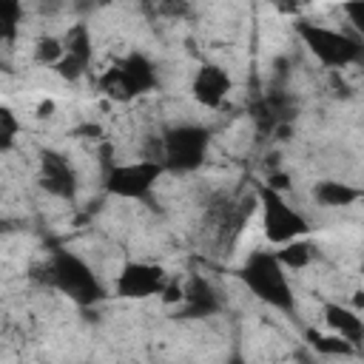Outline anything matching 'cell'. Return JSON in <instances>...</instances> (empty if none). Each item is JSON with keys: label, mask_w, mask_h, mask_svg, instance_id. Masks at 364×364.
Masks as SVG:
<instances>
[{"label": "cell", "mask_w": 364, "mask_h": 364, "mask_svg": "<svg viewBox=\"0 0 364 364\" xmlns=\"http://www.w3.org/2000/svg\"><path fill=\"white\" fill-rule=\"evenodd\" d=\"M239 279L262 304L279 313H296L293 284L287 279L284 264L279 262L273 250H253L239 267Z\"/></svg>", "instance_id": "cell-1"}, {"label": "cell", "mask_w": 364, "mask_h": 364, "mask_svg": "<svg viewBox=\"0 0 364 364\" xmlns=\"http://www.w3.org/2000/svg\"><path fill=\"white\" fill-rule=\"evenodd\" d=\"M43 270H46V284L65 293L77 304H97L105 296L91 264L71 250H54L43 264Z\"/></svg>", "instance_id": "cell-2"}, {"label": "cell", "mask_w": 364, "mask_h": 364, "mask_svg": "<svg viewBox=\"0 0 364 364\" xmlns=\"http://www.w3.org/2000/svg\"><path fill=\"white\" fill-rule=\"evenodd\" d=\"M156 65L142 51H128L117 57L102 74H100V91L111 97L114 102H131L148 91L156 88Z\"/></svg>", "instance_id": "cell-3"}, {"label": "cell", "mask_w": 364, "mask_h": 364, "mask_svg": "<svg viewBox=\"0 0 364 364\" xmlns=\"http://www.w3.org/2000/svg\"><path fill=\"white\" fill-rule=\"evenodd\" d=\"M296 34L307 46V51L321 65H327L333 71L347 68V65H355V63L364 60V40L361 37H353L347 31H338V28H330V26H321V23L301 20L296 26Z\"/></svg>", "instance_id": "cell-4"}, {"label": "cell", "mask_w": 364, "mask_h": 364, "mask_svg": "<svg viewBox=\"0 0 364 364\" xmlns=\"http://www.w3.org/2000/svg\"><path fill=\"white\" fill-rule=\"evenodd\" d=\"M208 145H210L208 128L196 122L171 125L159 136V162L165 165V171H173V173L196 171L208 156Z\"/></svg>", "instance_id": "cell-5"}, {"label": "cell", "mask_w": 364, "mask_h": 364, "mask_svg": "<svg viewBox=\"0 0 364 364\" xmlns=\"http://www.w3.org/2000/svg\"><path fill=\"white\" fill-rule=\"evenodd\" d=\"M259 205H262V230L270 245H287L296 239H304L310 233V222L304 213H299L279 191L262 185L259 188Z\"/></svg>", "instance_id": "cell-6"}, {"label": "cell", "mask_w": 364, "mask_h": 364, "mask_svg": "<svg viewBox=\"0 0 364 364\" xmlns=\"http://www.w3.org/2000/svg\"><path fill=\"white\" fill-rule=\"evenodd\" d=\"M165 165L156 159H134L105 168V191L117 199H145L162 179Z\"/></svg>", "instance_id": "cell-7"}, {"label": "cell", "mask_w": 364, "mask_h": 364, "mask_svg": "<svg viewBox=\"0 0 364 364\" xmlns=\"http://www.w3.org/2000/svg\"><path fill=\"white\" fill-rule=\"evenodd\" d=\"M168 282H171V276L165 273L162 264H154V262H125L119 267V273H117L114 293L119 299H128V301H142V299H151V296H162Z\"/></svg>", "instance_id": "cell-8"}, {"label": "cell", "mask_w": 364, "mask_h": 364, "mask_svg": "<svg viewBox=\"0 0 364 364\" xmlns=\"http://www.w3.org/2000/svg\"><path fill=\"white\" fill-rule=\"evenodd\" d=\"M230 88L233 80L219 63H202L191 80V94L202 108H222Z\"/></svg>", "instance_id": "cell-9"}, {"label": "cell", "mask_w": 364, "mask_h": 364, "mask_svg": "<svg viewBox=\"0 0 364 364\" xmlns=\"http://www.w3.org/2000/svg\"><path fill=\"white\" fill-rule=\"evenodd\" d=\"M40 188L57 199H74L77 173L60 151H43L40 154Z\"/></svg>", "instance_id": "cell-10"}, {"label": "cell", "mask_w": 364, "mask_h": 364, "mask_svg": "<svg viewBox=\"0 0 364 364\" xmlns=\"http://www.w3.org/2000/svg\"><path fill=\"white\" fill-rule=\"evenodd\" d=\"M222 307L219 293L205 276H191L182 282V301H179V316L182 318H210Z\"/></svg>", "instance_id": "cell-11"}, {"label": "cell", "mask_w": 364, "mask_h": 364, "mask_svg": "<svg viewBox=\"0 0 364 364\" xmlns=\"http://www.w3.org/2000/svg\"><path fill=\"white\" fill-rule=\"evenodd\" d=\"M321 321L330 333L347 338L350 344L361 347L364 344V318L358 310H353L350 304L341 301H324L321 304Z\"/></svg>", "instance_id": "cell-12"}, {"label": "cell", "mask_w": 364, "mask_h": 364, "mask_svg": "<svg viewBox=\"0 0 364 364\" xmlns=\"http://www.w3.org/2000/svg\"><path fill=\"white\" fill-rule=\"evenodd\" d=\"M364 196L361 188L350 185V182H338V179H321L313 185V199L321 208H350Z\"/></svg>", "instance_id": "cell-13"}, {"label": "cell", "mask_w": 364, "mask_h": 364, "mask_svg": "<svg viewBox=\"0 0 364 364\" xmlns=\"http://www.w3.org/2000/svg\"><path fill=\"white\" fill-rule=\"evenodd\" d=\"M304 341L321 358H353V355H358V347L355 344H350L347 338H341V336H336L330 330L321 333L316 327H307L304 330Z\"/></svg>", "instance_id": "cell-14"}, {"label": "cell", "mask_w": 364, "mask_h": 364, "mask_svg": "<svg viewBox=\"0 0 364 364\" xmlns=\"http://www.w3.org/2000/svg\"><path fill=\"white\" fill-rule=\"evenodd\" d=\"M63 43H65V57H71L74 63L80 65H91L94 60V46H91V31L85 23H74L65 34H63Z\"/></svg>", "instance_id": "cell-15"}, {"label": "cell", "mask_w": 364, "mask_h": 364, "mask_svg": "<svg viewBox=\"0 0 364 364\" xmlns=\"http://www.w3.org/2000/svg\"><path fill=\"white\" fill-rule=\"evenodd\" d=\"M279 262L284 264V270H304L313 259H316V250L307 239H296V242H287L276 250Z\"/></svg>", "instance_id": "cell-16"}, {"label": "cell", "mask_w": 364, "mask_h": 364, "mask_svg": "<svg viewBox=\"0 0 364 364\" xmlns=\"http://www.w3.org/2000/svg\"><path fill=\"white\" fill-rule=\"evenodd\" d=\"M63 57H65V43H63V37H51V34H46V37H40V40L34 43V60H37L40 65H51V68H57Z\"/></svg>", "instance_id": "cell-17"}, {"label": "cell", "mask_w": 364, "mask_h": 364, "mask_svg": "<svg viewBox=\"0 0 364 364\" xmlns=\"http://www.w3.org/2000/svg\"><path fill=\"white\" fill-rule=\"evenodd\" d=\"M20 20H23V6L17 0H3L0 3V37H3V43L14 40Z\"/></svg>", "instance_id": "cell-18"}, {"label": "cell", "mask_w": 364, "mask_h": 364, "mask_svg": "<svg viewBox=\"0 0 364 364\" xmlns=\"http://www.w3.org/2000/svg\"><path fill=\"white\" fill-rule=\"evenodd\" d=\"M17 134H20V119H17V114H14L9 105H3V108H0V151H3V154L11 151Z\"/></svg>", "instance_id": "cell-19"}, {"label": "cell", "mask_w": 364, "mask_h": 364, "mask_svg": "<svg viewBox=\"0 0 364 364\" xmlns=\"http://www.w3.org/2000/svg\"><path fill=\"white\" fill-rule=\"evenodd\" d=\"M344 14L350 17L355 34L364 40V0H361V3H347V6H344Z\"/></svg>", "instance_id": "cell-20"}, {"label": "cell", "mask_w": 364, "mask_h": 364, "mask_svg": "<svg viewBox=\"0 0 364 364\" xmlns=\"http://www.w3.org/2000/svg\"><path fill=\"white\" fill-rule=\"evenodd\" d=\"M51 111H54V102H51V100H46V102L37 105V114H40V117H51Z\"/></svg>", "instance_id": "cell-21"}, {"label": "cell", "mask_w": 364, "mask_h": 364, "mask_svg": "<svg viewBox=\"0 0 364 364\" xmlns=\"http://www.w3.org/2000/svg\"><path fill=\"white\" fill-rule=\"evenodd\" d=\"M353 310H364V290H355L353 293V304H350Z\"/></svg>", "instance_id": "cell-22"}, {"label": "cell", "mask_w": 364, "mask_h": 364, "mask_svg": "<svg viewBox=\"0 0 364 364\" xmlns=\"http://www.w3.org/2000/svg\"><path fill=\"white\" fill-rule=\"evenodd\" d=\"M225 364H247V361H245V358H242V355H230V358H228V361H225Z\"/></svg>", "instance_id": "cell-23"}, {"label": "cell", "mask_w": 364, "mask_h": 364, "mask_svg": "<svg viewBox=\"0 0 364 364\" xmlns=\"http://www.w3.org/2000/svg\"><path fill=\"white\" fill-rule=\"evenodd\" d=\"M77 364H97V361H77Z\"/></svg>", "instance_id": "cell-24"}]
</instances>
